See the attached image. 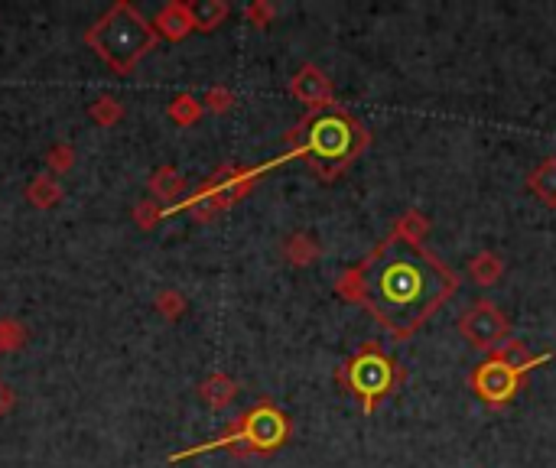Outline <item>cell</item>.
Segmentation results:
<instances>
[{
    "label": "cell",
    "instance_id": "obj_1",
    "mask_svg": "<svg viewBox=\"0 0 556 468\" xmlns=\"http://www.w3.org/2000/svg\"><path fill=\"white\" fill-rule=\"evenodd\" d=\"M339 293L358 303L394 338H410L459 290V273L430 247L391 231L374 251L339 277Z\"/></svg>",
    "mask_w": 556,
    "mask_h": 468
},
{
    "label": "cell",
    "instance_id": "obj_2",
    "mask_svg": "<svg viewBox=\"0 0 556 468\" xmlns=\"http://www.w3.org/2000/svg\"><path fill=\"white\" fill-rule=\"evenodd\" d=\"M290 143L293 150L287 153V160L290 156H306L322 179H335L368 147V130L339 104H332V108H322L319 114L306 117L290 134Z\"/></svg>",
    "mask_w": 556,
    "mask_h": 468
},
{
    "label": "cell",
    "instance_id": "obj_3",
    "mask_svg": "<svg viewBox=\"0 0 556 468\" xmlns=\"http://www.w3.org/2000/svg\"><path fill=\"white\" fill-rule=\"evenodd\" d=\"M547 361H550L547 351H543V355H530L521 342H511L508 338V342L498 351H491V355L472 371V390L491 410H501L517 397V390L524 384V374Z\"/></svg>",
    "mask_w": 556,
    "mask_h": 468
},
{
    "label": "cell",
    "instance_id": "obj_4",
    "mask_svg": "<svg viewBox=\"0 0 556 468\" xmlns=\"http://www.w3.org/2000/svg\"><path fill=\"white\" fill-rule=\"evenodd\" d=\"M88 43H92L98 49V56L108 59L118 72H127V69H134V62L144 56L147 49L157 46V30H150L134 7L118 4L108 10V17L101 20L92 33H88Z\"/></svg>",
    "mask_w": 556,
    "mask_h": 468
},
{
    "label": "cell",
    "instance_id": "obj_5",
    "mask_svg": "<svg viewBox=\"0 0 556 468\" xmlns=\"http://www.w3.org/2000/svg\"><path fill=\"white\" fill-rule=\"evenodd\" d=\"M339 381L348 387V394H355L361 400V410L374 413V407L394 394L397 384L404 381V371L394 358H387L378 345H365L352 361H345V368L339 371Z\"/></svg>",
    "mask_w": 556,
    "mask_h": 468
},
{
    "label": "cell",
    "instance_id": "obj_6",
    "mask_svg": "<svg viewBox=\"0 0 556 468\" xmlns=\"http://www.w3.org/2000/svg\"><path fill=\"white\" fill-rule=\"evenodd\" d=\"M287 436H290L287 416H283L277 407H270V403H261V407L244 416L235 433L225 436L222 442H215V446H231V442H244L248 449L267 452V449H277L280 442H287Z\"/></svg>",
    "mask_w": 556,
    "mask_h": 468
},
{
    "label": "cell",
    "instance_id": "obj_7",
    "mask_svg": "<svg viewBox=\"0 0 556 468\" xmlns=\"http://www.w3.org/2000/svg\"><path fill=\"white\" fill-rule=\"evenodd\" d=\"M459 332L478 351H498L511 335V319L491 299H478V303L462 312Z\"/></svg>",
    "mask_w": 556,
    "mask_h": 468
},
{
    "label": "cell",
    "instance_id": "obj_8",
    "mask_svg": "<svg viewBox=\"0 0 556 468\" xmlns=\"http://www.w3.org/2000/svg\"><path fill=\"white\" fill-rule=\"evenodd\" d=\"M293 95L300 98L309 108H332V85L329 78L322 75L316 65H303L293 78Z\"/></svg>",
    "mask_w": 556,
    "mask_h": 468
},
{
    "label": "cell",
    "instance_id": "obj_9",
    "mask_svg": "<svg viewBox=\"0 0 556 468\" xmlns=\"http://www.w3.org/2000/svg\"><path fill=\"white\" fill-rule=\"evenodd\" d=\"M527 186L543 205L556 208V156H547V160H543L534 173H530Z\"/></svg>",
    "mask_w": 556,
    "mask_h": 468
},
{
    "label": "cell",
    "instance_id": "obj_10",
    "mask_svg": "<svg viewBox=\"0 0 556 468\" xmlns=\"http://www.w3.org/2000/svg\"><path fill=\"white\" fill-rule=\"evenodd\" d=\"M192 26H196L192 23V13L183 4H166L160 10V17H157V33L170 36V39H183Z\"/></svg>",
    "mask_w": 556,
    "mask_h": 468
},
{
    "label": "cell",
    "instance_id": "obj_11",
    "mask_svg": "<svg viewBox=\"0 0 556 468\" xmlns=\"http://www.w3.org/2000/svg\"><path fill=\"white\" fill-rule=\"evenodd\" d=\"M235 390H238V384L231 381V377H225V374H212L209 381L202 384V397L212 403V407H225L228 400H235Z\"/></svg>",
    "mask_w": 556,
    "mask_h": 468
},
{
    "label": "cell",
    "instance_id": "obj_12",
    "mask_svg": "<svg viewBox=\"0 0 556 468\" xmlns=\"http://www.w3.org/2000/svg\"><path fill=\"white\" fill-rule=\"evenodd\" d=\"M501 270H504L501 257H498V254H491V251L478 254V257L472 260V267H469L472 280H475L478 286H491V283H495V280L501 277Z\"/></svg>",
    "mask_w": 556,
    "mask_h": 468
},
{
    "label": "cell",
    "instance_id": "obj_13",
    "mask_svg": "<svg viewBox=\"0 0 556 468\" xmlns=\"http://www.w3.org/2000/svg\"><path fill=\"white\" fill-rule=\"evenodd\" d=\"M283 254L290 257V264L306 267V264H313V260L319 257V247H316L313 238H306V234H293V238L283 244Z\"/></svg>",
    "mask_w": 556,
    "mask_h": 468
},
{
    "label": "cell",
    "instance_id": "obj_14",
    "mask_svg": "<svg viewBox=\"0 0 556 468\" xmlns=\"http://www.w3.org/2000/svg\"><path fill=\"white\" fill-rule=\"evenodd\" d=\"M189 13H192V23H196L199 30H212L218 20H225L228 7L222 4V0H199V4L189 7Z\"/></svg>",
    "mask_w": 556,
    "mask_h": 468
},
{
    "label": "cell",
    "instance_id": "obj_15",
    "mask_svg": "<svg viewBox=\"0 0 556 468\" xmlns=\"http://www.w3.org/2000/svg\"><path fill=\"white\" fill-rule=\"evenodd\" d=\"M30 202L33 205H40V208H49L53 202H59L62 199V189L56 186L53 179H46V176H40V179H33V186H30Z\"/></svg>",
    "mask_w": 556,
    "mask_h": 468
},
{
    "label": "cell",
    "instance_id": "obj_16",
    "mask_svg": "<svg viewBox=\"0 0 556 468\" xmlns=\"http://www.w3.org/2000/svg\"><path fill=\"white\" fill-rule=\"evenodd\" d=\"M27 342V329L14 319H0V351H14Z\"/></svg>",
    "mask_w": 556,
    "mask_h": 468
},
{
    "label": "cell",
    "instance_id": "obj_17",
    "mask_svg": "<svg viewBox=\"0 0 556 468\" xmlns=\"http://www.w3.org/2000/svg\"><path fill=\"white\" fill-rule=\"evenodd\" d=\"M183 189V179H179V173L173 166H163L157 176H153V192L163 195V199H173V195Z\"/></svg>",
    "mask_w": 556,
    "mask_h": 468
},
{
    "label": "cell",
    "instance_id": "obj_18",
    "mask_svg": "<svg viewBox=\"0 0 556 468\" xmlns=\"http://www.w3.org/2000/svg\"><path fill=\"white\" fill-rule=\"evenodd\" d=\"M426 228H430V225H426V218H423L420 212H407L404 218L397 221L394 231H400V234H404V238H410V241H420V244H423Z\"/></svg>",
    "mask_w": 556,
    "mask_h": 468
},
{
    "label": "cell",
    "instance_id": "obj_19",
    "mask_svg": "<svg viewBox=\"0 0 556 468\" xmlns=\"http://www.w3.org/2000/svg\"><path fill=\"white\" fill-rule=\"evenodd\" d=\"M92 117L98 124H114L121 117V104L114 101V98H101V101H95V108H92Z\"/></svg>",
    "mask_w": 556,
    "mask_h": 468
},
{
    "label": "cell",
    "instance_id": "obj_20",
    "mask_svg": "<svg viewBox=\"0 0 556 468\" xmlns=\"http://www.w3.org/2000/svg\"><path fill=\"white\" fill-rule=\"evenodd\" d=\"M170 114H173V121H179V124H192L199 117V104L192 101L189 95H183V98L173 101V111Z\"/></svg>",
    "mask_w": 556,
    "mask_h": 468
},
{
    "label": "cell",
    "instance_id": "obj_21",
    "mask_svg": "<svg viewBox=\"0 0 556 468\" xmlns=\"http://www.w3.org/2000/svg\"><path fill=\"white\" fill-rule=\"evenodd\" d=\"M157 309L163 312V316H170V319H176V316H179V312H183V309H186V299H183V296H179L176 290H166V293H160V296H157Z\"/></svg>",
    "mask_w": 556,
    "mask_h": 468
},
{
    "label": "cell",
    "instance_id": "obj_22",
    "mask_svg": "<svg viewBox=\"0 0 556 468\" xmlns=\"http://www.w3.org/2000/svg\"><path fill=\"white\" fill-rule=\"evenodd\" d=\"M231 101L235 98H231V91H225V88H212L209 95H205V104H209L212 111H225Z\"/></svg>",
    "mask_w": 556,
    "mask_h": 468
},
{
    "label": "cell",
    "instance_id": "obj_23",
    "mask_svg": "<svg viewBox=\"0 0 556 468\" xmlns=\"http://www.w3.org/2000/svg\"><path fill=\"white\" fill-rule=\"evenodd\" d=\"M49 166H53V169H69L72 166V150L69 147L49 150Z\"/></svg>",
    "mask_w": 556,
    "mask_h": 468
},
{
    "label": "cell",
    "instance_id": "obj_24",
    "mask_svg": "<svg viewBox=\"0 0 556 468\" xmlns=\"http://www.w3.org/2000/svg\"><path fill=\"white\" fill-rule=\"evenodd\" d=\"M248 17H251L257 26H264L270 17H274V7H267V4H251V7H248Z\"/></svg>",
    "mask_w": 556,
    "mask_h": 468
},
{
    "label": "cell",
    "instance_id": "obj_25",
    "mask_svg": "<svg viewBox=\"0 0 556 468\" xmlns=\"http://www.w3.org/2000/svg\"><path fill=\"white\" fill-rule=\"evenodd\" d=\"M10 407H14V390H10L7 384H0V416H4Z\"/></svg>",
    "mask_w": 556,
    "mask_h": 468
},
{
    "label": "cell",
    "instance_id": "obj_26",
    "mask_svg": "<svg viewBox=\"0 0 556 468\" xmlns=\"http://www.w3.org/2000/svg\"><path fill=\"white\" fill-rule=\"evenodd\" d=\"M153 215H157V208H153L150 202L137 205V221H140V225H150V221H153Z\"/></svg>",
    "mask_w": 556,
    "mask_h": 468
}]
</instances>
